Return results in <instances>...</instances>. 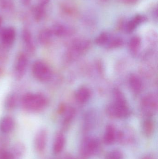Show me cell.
<instances>
[{"label":"cell","instance_id":"6da1fadb","mask_svg":"<svg viewBox=\"0 0 158 159\" xmlns=\"http://www.w3.org/2000/svg\"><path fill=\"white\" fill-rule=\"evenodd\" d=\"M115 102L108 108V112L110 116L117 118L127 117L130 114L127 102L122 93L118 89L114 91Z\"/></svg>","mask_w":158,"mask_h":159},{"label":"cell","instance_id":"7a4b0ae2","mask_svg":"<svg viewBox=\"0 0 158 159\" xmlns=\"http://www.w3.org/2000/svg\"><path fill=\"white\" fill-rule=\"evenodd\" d=\"M21 104L27 110L36 112L44 109L48 104V100L42 94L28 93L22 97Z\"/></svg>","mask_w":158,"mask_h":159},{"label":"cell","instance_id":"3957f363","mask_svg":"<svg viewBox=\"0 0 158 159\" xmlns=\"http://www.w3.org/2000/svg\"><path fill=\"white\" fill-rule=\"evenodd\" d=\"M101 149V144L98 139L92 136L84 137L81 143L80 152L84 158H89L97 155Z\"/></svg>","mask_w":158,"mask_h":159},{"label":"cell","instance_id":"277c9868","mask_svg":"<svg viewBox=\"0 0 158 159\" xmlns=\"http://www.w3.org/2000/svg\"><path fill=\"white\" fill-rule=\"evenodd\" d=\"M32 72L35 78L41 82H47L52 77V72L50 68L47 64L41 61H37L34 62Z\"/></svg>","mask_w":158,"mask_h":159},{"label":"cell","instance_id":"5b68a950","mask_svg":"<svg viewBox=\"0 0 158 159\" xmlns=\"http://www.w3.org/2000/svg\"><path fill=\"white\" fill-rule=\"evenodd\" d=\"M90 47L89 41L83 39H77L73 41L69 51V57H77L84 53Z\"/></svg>","mask_w":158,"mask_h":159},{"label":"cell","instance_id":"8992f818","mask_svg":"<svg viewBox=\"0 0 158 159\" xmlns=\"http://www.w3.org/2000/svg\"><path fill=\"white\" fill-rule=\"evenodd\" d=\"M28 58L23 53L19 54L17 58L14 69V74L15 78L21 79L26 73L28 65Z\"/></svg>","mask_w":158,"mask_h":159},{"label":"cell","instance_id":"52a82bcc","mask_svg":"<svg viewBox=\"0 0 158 159\" xmlns=\"http://www.w3.org/2000/svg\"><path fill=\"white\" fill-rule=\"evenodd\" d=\"M142 105L146 115L148 116H152L157 108V97L154 94L147 95L143 99Z\"/></svg>","mask_w":158,"mask_h":159},{"label":"cell","instance_id":"ba28073f","mask_svg":"<svg viewBox=\"0 0 158 159\" xmlns=\"http://www.w3.org/2000/svg\"><path fill=\"white\" fill-rule=\"evenodd\" d=\"M147 18L144 15L138 14L133 17L129 21H127L124 30L128 33L133 32L139 25L146 22Z\"/></svg>","mask_w":158,"mask_h":159},{"label":"cell","instance_id":"9c48e42d","mask_svg":"<svg viewBox=\"0 0 158 159\" xmlns=\"http://www.w3.org/2000/svg\"><path fill=\"white\" fill-rule=\"evenodd\" d=\"M47 132L44 129L39 131L36 134L34 144L36 151L39 153H42L45 149L47 144Z\"/></svg>","mask_w":158,"mask_h":159},{"label":"cell","instance_id":"30bf717a","mask_svg":"<svg viewBox=\"0 0 158 159\" xmlns=\"http://www.w3.org/2000/svg\"><path fill=\"white\" fill-rule=\"evenodd\" d=\"M117 131L113 125H108L104 133L103 141L107 145H111L117 142Z\"/></svg>","mask_w":158,"mask_h":159},{"label":"cell","instance_id":"8fae6325","mask_svg":"<svg viewBox=\"0 0 158 159\" xmlns=\"http://www.w3.org/2000/svg\"><path fill=\"white\" fill-rule=\"evenodd\" d=\"M1 40L4 45L10 46L14 43L15 38V32L12 28H7L1 34Z\"/></svg>","mask_w":158,"mask_h":159},{"label":"cell","instance_id":"7c38bea8","mask_svg":"<svg viewBox=\"0 0 158 159\" xmlns=\"http://www.w3.org/2000/svg\"><path fill=\"white\" fill-rule=\"evenodd\" d=\"M66 143V138L62 133L57 134L53 146V151L56 154H59L63 151Z\"/></svg>","mask_w":158,"mask_h":159},{"label":"cell","instance_id":"4fadbf2b","mask_svg":"<svg viewBox=\"0 0 158 159\" xmlns=\"http://www.w3.org/2000/svg\"><path fill=\"white\" fill-rule=\"evenodd\" d=\"M15 121L9 116L4 117L0 121V130L4 133H8L14 129Z\"/></svg>","mask_w":158,"mask_h":159},{"label":"cell","instance_id":"5bb4252c","mask_svg":"<svg viewBox=\"0 0 158 159\" xmlns=\"http://www.w3.org/2000/svg\"><path fill=\"white\" fill-rule=\"evenodd\" d=\"M91 97V92L89 89L82 87L77 90L75 93V98L78 102L84 103L86 102Z\"/></svg>","mask_w":158,"mask_h":159},{"label":"cell","instance_id":"9a60e30c","mask_svg":"<svg viewBox=\"0 0 158 159\" xmlns=\"http://www.w3.org/2000/svg\"><path fill=\"white\" fill-rule=\"evenodd\" d=\"M53 33L58 36H68L73 33V30L70 27L62 24H57L53 28Z\"/></svg>","mask_w":158,"mask_h":159},{"label":"cell","instance_id":"2e32d148","mask_svg":"<svg viewBox=\"0 0 158 159\" xmlns=\"http://www.w3.org/2000/svg\"><path fill=\"white\" fill-rule=\"evenodd\" d=\"M10 151L14 159H21L25 155L26 147L22 143H17L13 146Z\"/></svg>","mask_w":158,"mask_h":159},{"label":"cell","instance_id":"e0dca14e","mask_svg":"<svg viewBox=\"0 0 158 159\" xmlns=\"http://www.w3.org/2000/svg\"><path fill=\"white\" fill-rule=\"evenodd\" d=\"M155 129V124L153 120L147 119L144 121L143 125V132L146 137H151L154 134Z\"/></svg>","mask_w":158,"mask_h":159},{"label":"cell","instance_id":"ac0fdd59","mask_svg":"<svg viewBox=\"0 0 158 159\" xmlns=\"http://www.w3.org/2000/svg\"><path fill=\"white\" fill-rule=\"evenodd\" d=\"M23 39L26 49H27L29 53L33 54L35 51V46L33 44L31 36L28 32L25 31L23 32Z\"/></svg>","mask_w":158,"mask_h":159},{"label":"cell","instance_id":"d6986e66","mask_svg":"<svg viewBox=\"0 0 158 159\" xmlns=\"http://www.w3.org/2000/svg\"><path fill=\"white\" fill-rule=\"evenodd\" d=\"M129 82L132 89L135 92H139L142 90V87H143L142 81L141 79L136 75H133L130 76V77Z\"/></svg>","mask_w":158,"mask_h":159},{"label":"cell","instance_id":"ffe728a7","mask_svg":"<svg viewBox=\"0 0 158 159\" xmlns=\"http://www.w3.org/2000/svg\"><path fill=\"white\" fill-rule=\"evenodd\" d=\"M64 11L65 14L71 18L76 16L78 14V10L76 6L72 4H66L64 6Z\"/></svg>","mask_w":158,"mask_h":159},{"label":"cell","instance_id":"44dd1931","mask_svg":"<svg viewBox=\"0 0 158 159\" xmlns=\"http://www.w3.org/2000/svg\"><path fill=\"white\" fill-rule=\"evenodd\" d=\"M141 39L139 36H135L132 37L129 43V48L131 51L134 53L136 52L141 46Z\"/></svg>","mask_w":158,"mask_h":159},{"label":"cell","instance_id":"7402d4cb","mask_svg":"<svg viewBox=\"0 0 158 159\" xmlns=\"http://www.w3.org/2000/svg\"><path fill=\"white\" fill-rule=\"evenodd\" d=\"M110 36L108 33L104 32L100 34L95 40V43L96 44L99 46L105 45H106L108 43Z\"/></svg>","mask_w":158,"mask_h":159},{"label":"cell","instance_id":"603a6c76","mask_svg":"<svg viewBox=\"0 0 158 159\" xmlns=\"http://www.w3.org/2000/svg\"><path fill=\"white\" fill-rule=\"evenodd\" d=\"M52 32L49 30H44L41 33L39 36V41L42 45H46L51 41Z\"/></svg>","mask_w":158,"mask_h":159},{"label":"cell","instance_id":"cb8c5ba5","mask_svg":"<svg viewBox=\"0 0 158 159\" xmlns=\"http://www.w3.org/2000/svg\"><path fill=\"white\" fill-rule=\"evenodd\" d=\"M123 42L122 39L119 37H113L110 36V39L107 43L108 47L109 48H116L122 45Z\"/></svg>","mask_w":158,"mask_h":159},{"label":"cell","instance_id":"d4e9b609","mask_svg":"<svg viewBox=\"0 0 158 159\" xmlns=\"http://www.w3.org/2000/svg\"><path fill=\"white\" fill-rule=\"evenodd\" d=\"M123 153L119 149H114L109 152L105 159H123Z\"/></svg>","mask_w":158,"mask_h":159},{"label":"cell","instance_id":"484cf974","mask_svg":"<svg viewBox=\"0 0 158 159\" xmlns=\"http://www.w3.org/2000/svg\"><path fill=\"white\" fill-rule=\"evenodd\" d=\"M17 99L15 95H10L8 96L6 101L5 105L7 109H12L16 105Z\"/></svg>","mask_w":158,"mask_h":159},{"label":"cell","instance_id":"4316f807","mask_svg":"<svg viewBox=\"0 0 158 159\" xmlns=\"http://www.w3.org/2000/svg\"><path fill=\"white\" fill-rule=\"evenodd\" d=\"M120 2L126 5H134L138 2L139 0H118Z\"/></svg>","mask_w":158,"mask_h":159},{"label":"cell","instance_id":"83f0119b","mask_svg":"<svg viewBox=\"0 0 158 159\" xmlns=\"http://www.w3.org/2000/svg\"><path fill=\"white\" fill-rule=\"evenodd\" d=\"M142 159H156L153 156H150V155H147L143 157Z\"/></svg>","mask_w":158,"mask_h":159},{"label":"cell","instance_id":"f1b7e54d","mask_svg":"<svg viewBox=\"0 0 158 159\" xmlns=\"http://www.w3.org/2000/svg\"><path fill=\"white\" fill-rule=\"evenodd\" d=\"M64 159H76L74 157H72V156H70V155H67V156H66L64 158Z\"/></svg>","mask_w":158,"mask_h":159},{"label":"cell","instance_id":"f546056e","mask_svg":"<svg viewBox=\"0 0 158 159\" xmlns=\"http://www.w3.org/2000/svg\"><path fill=\"white\" fill-rule=\"evenodd\" d=\"M102 2H107L109 0H100Z\"/></svg>","mask_w":158,"mask_h":159},{"label":"cell","instance_id":"4dcf8cb0","mask_svg":"<svg viewBox=\"0 0 158 159\" xmlns=\"http://www.w3.org/2000/svg\"><path fill=\"white\" fill-rule=\"evenodd\" d=\"M1 20H0V24H1Z\"/></svg>","mask_w":158,"mask_h":159}]
</instances>
